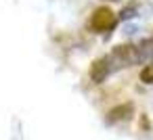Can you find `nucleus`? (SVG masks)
I'll return each mask as SVG.
<instances>
[{"label":"nucleus","instance_id":"7ed1b4c3","mask_svg":"<svg viewBox=\"0 0 153 140\" xmlns=\"http://www.w3.org/2000/svg\"><path fill=\"white\" fill-rule=\"evenodd\" d=\"M132 113V105H124V107H117V109H113L111 113H109V121H115V119H126L128 115Z\"/></svg>","mask_w":153,"mask_h":140},{"label":"nucleus","instance_id":"f03ea898","mask_svg":"<svg viewBox=\"0 0 153 140\" xmlns=\"http://www.w3.org/2000/svg\"><path fill=\"white\" fill-rule=\"evenodd\" d=\"M136 52H138V61H153V38L143 40L140 44H136Z\"/></svg>","mask_w":153,"mask_h":140},{"label":"nucleus","instance_id":"20e7f679","mask_svg":"<svg viewBox=\"0 0 153 140\" xmlns=\"http://www.w3.org/2000/svg\"><path fill=\"white\" fill-rule=\"evenodd\" d=\"M140 80H143L145 84H153V61L140 69Z\"/></svg>","mask_w":153,"mask_h":140},{"label":"nucleus","instance_id":"f257e3e1","mask_svg":"<svg viewBox=\"0 0 153 140\" xmlns=\"http://www.w3.org/2000/svg\"><path fill=\"white\" fill-rule=\"evenodd\" d=\"M90 25H92V29H94V32H99V34L109 32V29L115 25V15H113V11H111V9H107V7L97 9V11H94V15L90 17Z\"/></svg>","mask_w":153,"mask_h":140},{"label":"nucleus","instance_id":"39448f33","mask_svg":"<svg viewBox=\"0 0 153 140\" xmlns=\"http://www.w3.org/2000/svg\"><path fill=\"white\" fill-rule=\"evenodd\" d=\"M113 2H115V0H113Z\"/></svg>","mask_w":153,"mask_h":140}]
</instances>
